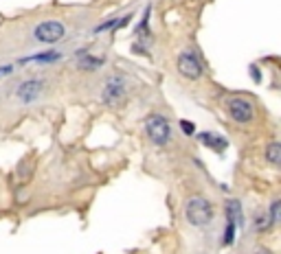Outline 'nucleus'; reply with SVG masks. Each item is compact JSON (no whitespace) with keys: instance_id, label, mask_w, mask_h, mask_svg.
Masks as SVG:
<instances>
[{"instance_id":"nucleus-6","label":"nucleus","mask_w":281,"mask_h":254,"mask_svg":"<svg viewBox=\"0 0 281 254\" xmlns=\"http://www.w3.org/2000/svg\"><path fill=\"white\" fill-rule=\"evenodd\" d=\"M123 92H125V83L119 74H112V77L105 81L103 86V101L105 103H114L117 99H121Z\"/></svg>"},{"instance_id":"nucleus-3","label":"nucleus","mask_w":281,"mask_h":254,"mask_svg":"<svg viewBox=\"0 0 281 254\" xmlns=\"http://www.w3.org/2000/svg\"><path fill=\"white\" fill-rule=\"evenodd\" d=\"M64 24L61 22H57V20H44V22H40L38 26H35V31H33V35H35V39L38 42H42V44H55V42H60L61 37H64Z\"/></svg>"},{"instance_id":"nucleus-8","label":"nucleus","mask_w":281,"mask_h":254,"mask_svg":"<svg viewBox=\"0 0 281 254\" xmlns=\"http://www.w3.org/2000/svg\"><path fill=\"white\" fill-rule=\"evenodd\" d=\"M226 221L231 223H241V206L237 200H228L226 201Z\"/></svg>"},{"instance_id":"nucleus-1","label":"nucleus","mask_w":281,"mask_h":254,"mask_svg":"<svg viewBox=\"0 0 281 254\" xmlns=\"http://www.w3.org/2000/svg\"><path fill=\"white\" fill-rule=\"evenodd\" d=\"M184 215H187V221L191 226H206V223L213 219V206L206 197H191L184 206Z\"/></svg>"},{"instance_id":"nucleus-16","label":"nucleus","mask_w":281,"mask_h":254,"mask_svg":"<svg viewBox=\"0 0 281 254\" xmlns=\"http://www.w3.org/2000/svg\"><path fill=\"white\" fill-rule=\"evenodd\" d=\"M180 127H182V131H184L187 136H191L193 131H196V125H193L191 121H180Z\"/></svg>"},{"instance_id":"nucleus-11","label":"nucleus","mask_w":281,"mask_h":254,"mask_svg":"<svg viewBox=\"0 0 281 254\" xmlns=\"http://www.w3.org/2000/svg\"><path fill=\"white\" fill-rule=\"evenodd\" d=\"M266 158L270 164H279L281 162V145L279 143H270L266 149Z\"/></svg>"},{"instance_id":"nucleus-13","label":"nucleus","mask_w":281,"mask_h":254,"mask_svg":"<svg viewBox=\"0 0 281 254\" xmlns=\"http://www.w3.org/2000/svg\"><path fill=\"white\" fill-rule=\"evenodd\" d=\"M272 223H275V221H272V217L268 213L257 215V219H255V230H257V232H266Z\"/></svg>"},{"instance_id":"nucleus-17","label":"nucleus","mask_w":281,"mask_h":254,"mask_svg":"<svg viewBox=\"0 0 281 254\" xmlns=\"http://www.w3.org/2000/svg\"><path fill=\"white\" fill-rule=\"evenodd\" d=\"M9 70H11V66H2V68H0V77H2L4 73H9Z\"/></svg>"},{"instance_id":"nucleus-4","label":"nucleus","mask_w":281,"mask_h":254,"mask_svg":"<svg viewBox=\"0 0 281 254\" xmlns=\"http://www.w3.org/2000/svg\"><path fill=\"white\" fill-rule=\"evenodd\" d=\"M226 109H228V116H231L235 123H250L253 116H255L253 103L246 101V99H240V96H235V99L228 101Z\"/></svg>"},{"instance_id":"nucleus-12","label":"nucleus","mask_w":281,"mask_h":254,"mask_svg":"<svg viewBox=\"0 0 281 254\" xmlns=\"http://www.w3.org/2000/svg\"><path fill=\"white\" fill-rule=\"evenodd\" d=\"M101 64H103V59H101V57H92V55L79 59V68L81 70H97Z\"/></svg>"},{"instance_id":"nucleus-9","label":"nucleus","mask_w":281,"mask_h":254,"mask_svg":"<svg viewBox=\"0 0 281 254\" xmlns=\"http://www.w3.org/2000/svg\"><path fill=\"white\" fill-rule=\"evenodd\" d=\"M200 140L202 145H206V147H213L218 149V151H222V149H226V140L222 138V136H215V134H209V131H204V134H200Z\"/></svg>"},{"instance_id":"nucleus-7","label":"nucleus","mask_w":281,"mask_h":254,"mask_svg":"<svg viewBox=\"0 0 281 254\" xmlns=\"http://www.w3.org/2000/svg\"><path fill=\"white\" fill-rule=\"evenodd\" d=\"M40 92H42V81L29 79V81L20 83V88H18V99L24 101V103H31V101H35L40 96Z\"/></svg>"},{"instance_id":"nucleus-2","label":"nucleus","mask_w":281,"mask_h":254,"mask_svg":"<svg viewBox=\"0 0 281 254\" xmlns=\"http://www.w3.org/2000/svg\"><path fill=\"white\" fill-rule=\"evenodd\" d=\"M145 131H147L149 140H152L154 145H165L167 140H169L171 127H169V123H167L165 116L154 114V116H149L147 121H145Z\"/></svg>"},{"instance_id":"nucleus-10","label":"nucleus","mask_w":281,"mask_h":254,"mask_svg":"<svg viewBox=\"0 0 281 254\" xmlns=\"http://www.w3.org/2000/svg\"><path fill=\"white\" fill-rule=\"evenodd\" d=\"M60 53H40V55H31V57H24L20 64H29V61H42V64H51V61H57L60 59Z\"/></svg>"},{"instance_id":"nucleus-5","label":"nucleus","mask_w":281,"mask_h":254,"mask_svg":"<svg viewBox=\"0 0 281 254\" xmlns=\"http://www.w3.org/2000/svg\"><path fill=\"white\" fill-rule=\"evenodd\" d=\"M178 70L182 77L187 79H200L202 77V64L198 61V57L193 53H182L178 57Z\"/></svg>"},{"instance_id":"nucleus-15","label":"nucleus","mask_w":281,"mask_h":254,"mask_svg":"<svg viewBox=\"0 0 281 254\" xmlns=\"http://www.w3.org/2000/svg\"><path fill=\"white\" fill-rule=\"evenodd\" d=\"M279 210H281V201L279 200H275L272 201V206H270V217H272V221H277V219H279Z\"/></svg>"},{"instance_id":"nucleus-14","label":"nucleus","mask_w":281,"mask_h":254,"mask_svg":"<svg viewBox=\"0 0 281 254\" xmlns=\"http://www.w3.org/2000/svg\"><path fill=\"white\" fill-rule=\"evenodd\" d=\"M233 239H235V223L226 221V230H224V243L231 245V243H233Z\"/></svg>"}]
</instances>
